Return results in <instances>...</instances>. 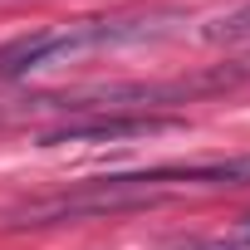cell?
<instances>
[{
  "label": "cell",
  "mask_w": 250,
  "mask_h": 250,
  "mask_svg": "<svg viewBox=\"0 0 250 250\" xmlns=\"http://www.w3.org/2000/svg\"><path fill=\"white\" fill-rule=\"evenodd\" d=\"M240 235H245V240H250V216H245V221H240Z\"/></svg>",
  "instance_id": "cell-3"
},
{
  "label": "cell",
  "mask_w": 250,
  "mask_h": 250,
  "mask_svg": "<svg viewBox=\"0 0 250 250\" xmlns=\"http://www.w3.org/2000/svg\"><path fill=\"white\" fill-rule=\"evenodd\" d=\"M98 40H108V30H54V35L15 40V44L0 49V79H20V74H30V69H40V64H49V59H59V54L88 49V44H98Z\"/></svg>",
  "instance_id": "cell-1"
},
{
  "label": "cell",
  "mask_w": 250,
  "mask_h": 250,
  "mask_svg": "<svg viewBox=\"0 0 250 250\" xmlns=\"http://www.w3.org/2000/svg\"><path fill=\"white\" fill-rule=\"evenodd\" d=\"M172 118H93V123H69L59 133H44V143H118L138 133H162Z\"/></svg>",
  "instance_id": "cell-2"
}]
</instances>
